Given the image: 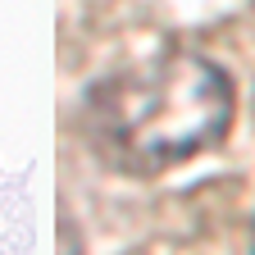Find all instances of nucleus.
Listing matches in <instances>:
<instances>
[{
  "label": "nucleus",
  "instance_id": "2",
  "mask_svg": "<svg viewBox=\"0 0 255 255\" xmlns=\"http://www.w3.org/2000/svg\"><path fill=\"white\" fill-rule=\"evenodd\" d=\"M251 255H255V233H251Z\"/></svg>",
  "mask_w": 255,
  "mask_h": 255
},
{
  "label": "nucleus",
  "instance_id": "1",
  "mask_svg": "<svg viewBox=\"0 0 255 255\" xmlns=\"http://www.w3.org/2000/svg\"><path fill=\"white\" fill-rule=\"evenodd\" d=\"M233 82L196 55H164L105 78L87 101L101 150L128 173H164L233 128Z\"/></svg>",
  "mask_w": 255,
  "mask_h": 255
}]
</instances>
